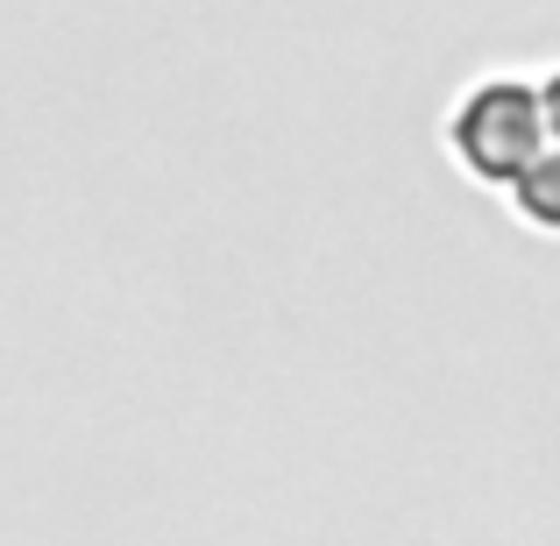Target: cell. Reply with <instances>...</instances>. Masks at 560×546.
Wrapping results in <instances>:
<instances>
[{
  "mask_svg": "<svg viewBox=\"0 0 560 546\" xmlns=\"http://www.w3.org/2000/svg\"><path fill=\"white\" fill-rule=\"evenodd\" d=\"M447 142H454V156H462L476 178L518 185L525 171L547 156V150H539V142H547V107H539L533 85L490 79V85H476V93L462 100V114H454Z\"/></svg>",
  "mask_w": 560,
  "mask_h": 546,
  "instance_id": "1",
  "label": "cell"
},
{
  "mask_svg": "<svg viewBox=\"0 0 560 546\" xmlns=\"http://www.w3.org/2000/svg\"><path fill=\"white\" fill-rule=\"evenodd\" d=\"M511 191H518V206H525V220H533V228H560V150L539 156V164L525 171Z\"/></svg>",
  "mask_w": 560,
  "mask_h": 546,
  "instance_id": "2",
  "label": "cell"
},
{
  "mask_svg": "<svg viewBox=\"0 0 560 546\" xmlns=\"http://www.w3.org/2000/svg\"><path fill=\"white\" fill-rule=\"evenodd\" d=\"M539 107H547V128H553V136H560V79L547 85V100H539Z\"/></svg>",
  "mask_w": 560,
  "mask_h": 546,
  "instance_id": "3",
  "label": "cell"
}]
</instances>
